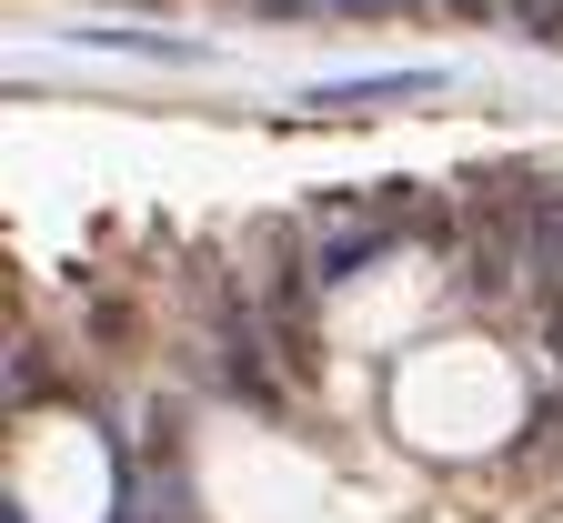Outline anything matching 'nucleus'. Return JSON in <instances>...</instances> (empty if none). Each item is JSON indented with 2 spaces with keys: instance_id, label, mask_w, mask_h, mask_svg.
<instances>
[{
  "instance_id": "nucleus-1",
  "label": "nucleus",
  "mask_w": 563,
  "mask_h": 523,
  "mask_svg": "<svg viewBox=\"0 0 563 523\" xmlns=\"http://www.w3.org/2000/svg\"><path fill=\"white\" fill-rule=\"evenodd\" d=\"M312 282H322V272H312ZM312 282L282 272V282L262 292V313H272V333H282V362H292L302 383H312V362H322V352H312Z\"/></svg>"
},
{
  "instance_id": "nucleus-2",
  "label": "nucleus",
  "mask_w": 563,
  "mask_h": 523,
  "mask_svg": "<svg viewBox=\"0 0 563 523\" xmlns=\"http://www.w3.org/2000/svg\"><path fill=\"white\" fill-rule=\"evenodd\" d=\"M443 91V70H363V81H322L312 111H373V101H422Z\"/></svg>"
},
{
  "instance_id": "nucleus-3",
  "label": "nucleus",
  "mask_w": 563,
  "mask_h": 523,
  "mask_svg": "<svg viewBox=\"0 0 563 523\" xmlns=\"http://www.w3.org/2000/svg\"><path fill=\"white\" fill-rule=\"evenodd\" d=\"M504 11H514V31H523V41L563 51V0H504Z\"/></svg>"
},
{
  "instance_id": "nucleus-4",
  "label": "nucleus",
  "mask_w": 563,
  "mask_h": 523,
  "mask_svg": "<svg viewBox=\"0 0 563 523\" xmlns=\"http://www.w3.org/2000/svg\"><path fill=\"white\" fill-rule=\"evenodd\" d=\"M373 252H383V232H352V242H322V262H312V272H322V282H352Z\"/></svg>"
},
{
  "instance_id": "nucleus-5",
  "label": "nucleus",
  "mask_w": 563,
  "mask_h": 523,
  "mask_svg": "<svg viewBox=\"0 0 563 523\" xmlns=\"http://www.w3.org/2000/svg\"><path fill=\"white\" fill-rule=\"evenodd\" d=\"M322 11H342V21H383V11H422V0H322Z\"/></svg>"
},
{
  "instance_id": "nucleus-6",
  "label": "nucleus",
  "mask_w": 563,
  "mask_h": 523,
  "mask_svg": "<svg viewBox=\"0 0 563 523\" xmlns=\"http://www.w3.org/2000/svg\"><path fill=\"white\" fill-rule=\"evenodd\" d=\"M443 11H463V21H483V11H493V0H443Z\"/></svg>"
},
{
  "instance_id": "nucleus-7",
  "label": "nucleus",
  "mask_w": 563,
  "mask_h": 523,
  "mask_svg": "<svg viewBox=\"0 0 563 523\" xmlns=\"http://www.w3.org/2000/svg\"><path fill=\"white\" fill-rule=\"evenodd\" d=\"M252 11H302V0H252Z\"/></svg>"
}]
</instances>
